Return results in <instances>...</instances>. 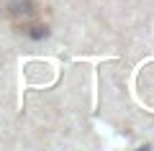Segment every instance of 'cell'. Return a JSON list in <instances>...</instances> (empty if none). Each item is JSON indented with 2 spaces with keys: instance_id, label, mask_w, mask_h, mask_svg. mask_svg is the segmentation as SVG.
<instances>
[{
  "instance_id": "6da1fadb",
  "label": "cell",
  "mask_w": 154,
  "mask_h": 151,
  "mask_svg": "<svg viewBox=\"0 0 154 151\" xmlns=\"http://www.w3.org/2000/svg\"><path fill=\"white\" fill-rule=\"evenodd\" d=\"M0 16L28 38H44L49 33L36 0H0Z\"/></svg>"
}]
</instances>
